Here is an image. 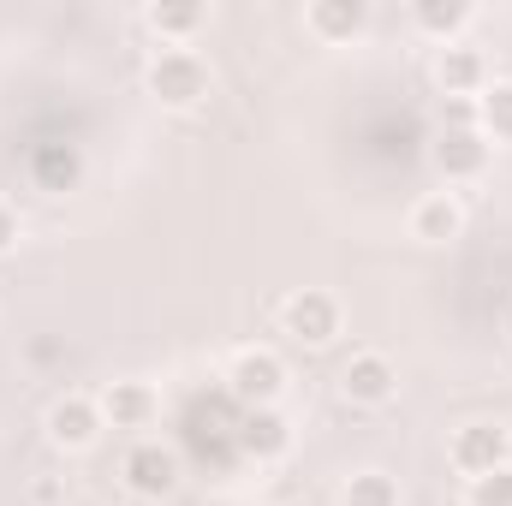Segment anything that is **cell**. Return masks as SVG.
<instances>
[{
  "label": "cell",
  "mask_w": 512,
  "mask_h": 506,
  "mask_svg": "<svg viewBox=\"0 0 512 506\" xmlns=\"http://www.w3.org/2000/svg\"><path fill=\"white\" fill-rule=\"evenodd\" d=\"M465 506H512V465L489 471V477H471V489H465Z\"/></svg>",
  "instance_id": "d6986e66"
},
{
  "label": "cell",
  "mask_w": 512,
  "mask_h": 506,
  "mask_svg": "<svg viewBox=\"0 0 512 506\" xmlns=\"http://www.w3.org/2000/svg\"><path fill=\"white\" fill-rule=\"evenodd\" d=\"M96 405H102V423H114V429H149L155 411H161V393H155L149 381H137V376H120V381L102 387Z\"/></svg>",
  "instance_id": "30bf717a"
},
{
  "label": "cell",
  "mask_w": 512,
  "mask_h": 506,
  "mask_svg": "<svg viewBox=\"0 0 512 506\" xmlns=\"http://www.w3.org/2000/svg\"><path fill=\"white\" fill-rule=\"evenodd\" d=\"M489 149H495V143L477 126H453L429 155H435V173H441L447 185H465V179H483V173H489Z\"/></svg>",
  "instance_id": "ba28073f"
},
{
  "label": "cell",
  "mask_w": 512,
  "mask_h": 506,
  "mask_svg": "<svg viewBox=\"0 0 512 506\" xmlns=\"http://www.w3.org/2000/svg\"><path fill=\"white\" fill-rule=\"evenodd\" d=\"M447 459H453V471H465V477H489V471L512 465V429L507 423H465V429H453Z\"/></svg>",
  "instance_id": "3957f363"
},
{
  "label": "cell",
  "mask_w": 512,
  "mask_h": 506,
  "mask_svg": "<svg viewBox=\"0 0 512 506\" xmlns=\"http://www.w3.org/2000/svg\"><path fill=\"white\" fill-rule=\"evenodd\" d=\"M477 131L489 143H512V84H489L477 96Z\"/></svg>",
  "instance_id": "e0dca14e"
},
{
  "label": "cell",
  "mask_w": 512,
  "mask_h": 506,
  "mask_svg": "<svg viewBox=\"0 0 512 506\" xmlns=\"http://www.w3.org/2000/svg\"><path fill=\"white\" fill-rule=\"evenodd\" d=\"M435 84L465 102V96H483V90H489V66H483L477 48H459V42H453V48H441V60H435Z\"/></svg>",
  "instance_id": "4fadbf2b"
},
{
  "label": "cell",
  "mask_w": 512,
  "mask_h": 506,
  "mask_svg": "<svg viewBox=\"0 0 512 506\" xmlns=\"http://www.w3.org/2000/svg\"><path fill=\"white\" fill-rule=\"evenodd\" d=\"M471 18H477V6H471V0H417V6H411V24H417L423 36H435L441 48H453V42H459V30H465Z\"/></svg>",
  "instance_id": "5bb4252c"
},
{
  "label": "cell",
  "mask_w": 512,
  "mask_h": 506,
  "mask_svg": "<svg viewBox=\"0 0 512 506\" xmlns=\"http://www.w3.org/2000/svg\"><path fill=\"white\" fill-rule=\"evenodd\" d=\"M233 441H239V453H245V459L274 465V459H286V453H292V423H286V411H280V405H262V411H245V417H239Z\"/></svg>",
  "instance_id": "9c48e42d"
},
{
  "label": "cell",
  "mask_w": 512,
  "mask_h": 506,
  "mask_svg": "<svg viewBox=\"0 0 512 506\" xmlns=\"http://www.w3.org/2000/svg\"><path fill=\"white\" fill-rule=\"evenodd\" d=\"M304 30H310L316 42H328V48L358 42V36L370 30V6H364V0H316V6L304 12Z\"/></svg>",
  "instance_id": "8fae6325"
},
{
  "label": "cell",
  "mask_w": 512,
  "mask_h": 506,
  "mask_svg": "<svg viewBox=\"0 0 512 506\" xmlns=\"http://www.w3.org/2000/svg\"><path fill=\"white\" fill-rule=\"evenodd\" d=\"M18 251V209L12 203H0V256Z\"/></svg>",
  "instance_id": "ffe728a7"
},
{
  "label": "cell",
  "mask_w": 512,
  "mask_h": 506,
  "mask_svg": "<svg viewBox=\"0 0 512 506\" xmlns=\"http://www.w3.org/2000/svg\"><path fill=\"white\" fill-rule=\"evenodd\" d=\"M120 471H126V489L137 501H167L179 489V453L161 447V441H137Z\"/></svg>",
  "instance_id": "8992f818"
},
{
  "label": "cell",
  "mask_w": 512,
  "mask_h": 506,
  "mask_svg": "<svg viewBox=\"0 0 512 506\" xmlns=\"http://www.w3.org/2000/svg\"><path fill=\"white\" fill-rule=\"evenodd\" d=\"M340 501L346 506H399V483L387 471H358V477H346Z\"/></svg>",
  "instance_id": "ac0fdd59"
},
{
  "label": "cell",
  "mask_w": 512,
  "mask_h": 506,
  "mask_svg": "<svg viewBox=\"0 0 512 506\" xmlns=\"http://www.w3.org/2000/svg\"><path fill=\"white\" fill-rule=\"evenodd\" d=\"M393 393H399V370H393L387 352H358V358H346V370H340V399H346V405L382 411V405H393Z\"/></svg>",
  "instance_id": "5b68a950"
},
{
  "label": "cell",
  "mask_w": 512,
  "mask_h": 506,
  "mask_svg": "<svg viewBox=\"0 0 512 506\" xmlns=\"http://www.w3.org/2000/svg\"><path fill=\"white\" fill-rule=\"evenodd\" d=\"M227 393H233L245 411L280 405V393H286V364H280L268 346H245V352L227 364Z\"/></svg>",
  "instance_id": "7a4b0ae2"
},
{
  "label": "cell",
  "mask_w": 512,
  "mask_h": 506,
  "mask_svg": "<svg viewBox=\"0 0 512 506\" xmlns=\"http://www.w3.org/2000/svg\"><path fill=\"white\" fill-rule=\"evenodd\" d=\"M143 18H149V30H155L161 42H173V48H179L185 36H197V30H203V18H209V12H203L197 0H161V6H149Z\"/></svg>",
  "instance_id": "2e32d148"
},
{
  "label": "cell",
  "mask_w": 512,
  "mask_h": 506,
  "mask_svg": "<svg viewBox=\"0 0 512 506\" xmlns=\"http://www.w3.org/2000/svg\"><path fill=\"white\" fill-rule=\"evenodd\" d=\"M280 322H286V334L298 346H328L340 334V298L322 292V286H304V292H292L280 304Z\"/></svg>",
  "instance_id": "277c9868"
},
{
  "label": "cell",
  "mask_w": 512,
  "mask_h": 506,
  "mask_svg": "<svg viewBox=\"0 0 512 506\" xmlns=\"http://www.w3.org/2000/svg\"><path fill=\"white\" fill-rule=\"evenodd\" d=\"M209 84H215V78H209L203 54H191V48H161V54L149 60V96H155L161 108H173V114L203 108Z\"/></svg>",
  "instance_id": "6da1fadb"
},
{
  "label": "cell",
  "mask_w": 512,
  "mask_h": 506,
  "mask_svg": "<svg viewBox=\"0 0 512 506\" xmlns=\"http://www.w3.org/2000/svg\"><path fill=\"white\" fill-rule=\"evenodd\" d=\"M30 167H36V185H42V191H72V185L84 179V155H78L72 143H42V149L30 155Z\"/></svg>",
  "instance_id": "9a60e30c"
},
{
  "label": "cell",
  "mask_w": 512,
  "mask_h": 506,
  "mask_svg": "<svg viewBox=\"0 0 512 506\" xmlns=\"http://www.w3.org/2000/svg\"><path fill=\"white\" fill-rule=\"evenodd\" d=\"M102 429H108V423H102V405L84 399V393H66V399L48 405V441H54L60 453H84V447H96Z\"/></svg>",
  "instance_id": "52a82bcc"
},
{
  "label": "cell",
  "mask_w": 512,
  "mask_h": 506,
  "mask_svg": "<svg viewBox=\"0 0 512 506\" xmlns=\"http://www.w3.org/2000/svg\"><path fill=\"white\" fill-rule=\"evenodd\" d=\"M507 340H512V310H507Z\"/></svg>",
  "instance_id": "7402d4cb"
},
{
  "label": "cell",
  "mask_w": 512,
  "mask_h": 506,
  "mask_svg": "<svg viewBox=\"0 0 512 506\" xmlns=\"http://www.w3.org/2000/svg\"><path fill=\"white\" fill-rule=\"evenodd\" d=\"M459 233H465V203H459L453 191L417 197V209H411V239H417V245H453Z\"/></svg>",
  "instance_id": "7c38bea8"
},
{
  "label": "cell",
  "mask_w": 512,
  "mask_h": 506,
  "mask_svg": "<svg viewBox=\"0 0 512 506\" xmlns=\"http://www.w3.org/2000/svg\"><path fill=\"white\" fill-rule=\"evenodd\" d=\"M30 501H36V506H60V483H54V477L30 483Z\"/></svg>",
  "instance_id": "44dd1931"
}]
</instances>
